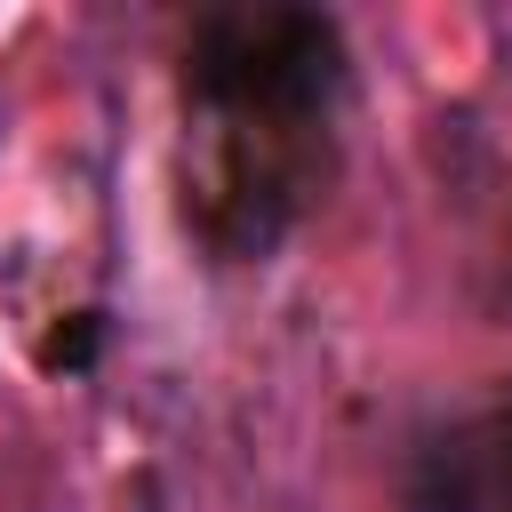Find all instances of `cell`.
<instances>
[{"label": "cell", "mask_w": 512, "mask_h": 512, "mask_svg": "<svg viewBox=\"0 0 512 512\" xmlns=\"http://www.w3.org/2000/svg\"><path fill=\"white\" fill-rule=\"evenodd\" d=\"M344 96V40L304 8H216L184 48V104L208 144V224L224 248H272L304 200L312 136Z\"/></svg>", "instance_id": "1"}, {"label": "cell", "mask_w": 512, "mask_h": 512, "mask_svg": "<svg viewBox=\"0 0 512 512\" xmlns=\"http://www.w3.org/2000/svg\"><path fill=\"white\" fill-rule=\"evenodd\" d=\"M440 488L424 496V512H512V400L480 424H456L448 448H432Z\"/></svg>", "instance_id": "2"}]
</instances>
